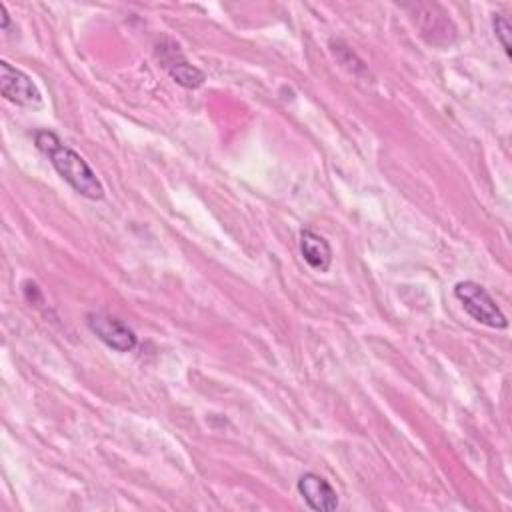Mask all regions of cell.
<instances>
[{
  "mask_svg": "<svg viewBox=\"0 0 512 512\" xmlns=\"http://www.w3.org/2000/svg\"><path fill=\"white\" fill-rule=\"evenodd\" d=\"M34 142L40 152L50 158V164L58 172V176L68 182L80 196L88 200L104 198V184L96 176V172L88 166V162L70 146L62 144V140L50 130L34 132Z\"/></svg>",
  "mask_w": 512,
  "mask_h": 512,
  "instance_id": "cell-1",
  "label": "cell"
},
{
  "mask_svg": "<svg viewBox=\"0 0 512 512\" xmlns=\"http://www.w3.org/2000/svg\"><path fill=\"white\" fill-rule=\"evenodd\" d=\"M412 18L418 34L434 46H450L456 40V26L448 12L434 2H412L402 6Z\"/></svg>",
  "mask_w": 512,
  "mask_h": 512,
  "instance_id": "cell-2",
  "label": "cell"
},
{
  "mask_svg": "<svg viewBox=\"0 0 512 512\" xmlns=\"http://www.w3.org/2000/svg\"><path fill=\"white\" fill-rule=\"evenodd\" d=\"M454 296L462 304L466 314L476 322L496 330H502L508 326L506 314L500 310L496 300L490 296V292L482 284L472 280H462L454 286Z\"/></svg>",
  "mask_w": 512,
  "mask_h": 512,
  "instance_id": "cell-3",
  "label": "cell"
},
{
  "mask_svg": "<svg viewBox=\"0 0 512 512\" xmlns=\"http://www.w3.org/2000/svg\"><path fill=\"white\" fill-rule=\"evenodd\" d=\"M0 92L8 102L16 106H24V108L42 106V92L36 86V82L26 72H22L20 68L12 66L6 60L0 62Z\"/></svg>",
  "mask_w": 512,
  "mask_h": 512,
  "instance_id": "cell-4",
  "label": "cell"
},
{
  "mask_svg": "<svg viewBox=\"0 0 512 512\" xmlns=\"http://www.w3.org/2000/svg\"><path fill=\"white\" fill-rule=\"evenodd\" d=\"M86 324H88L90 332L96 334V338L100 342H104L108 348H112L116 352H130L138 344L134 330L128 328V324H124L120 318H116L108 312H102V310L88 312Z\"/></svg>",
  "mask_w": 512,
  "mask_h": 512,
  "instance_id": "cell-5",
  "label": "cell"
},
{
  "mask_svg": "<svg viewBox=\"0 0 512 512\" xmlns=\"http://www.w3.org/2000/svg\"><path fill=\"white\" fill-rule=\"evenodd\" d=\"M156 54H158L162 66L166 68V72L170 74V78L176 84H180L182 88L196 90V88H200L204 84L206 74L198 66L190 64L184 58V54L180 52L178 44L172 42L170 38H164L162 42L156 44Z\"/></svg>",
  "mask_w": 512,
  "mask_h": 512,
  "instance_id": "cell-6",
  "label": "cell"
},
{
  "mask_svg": "<svg viewBox=\"0 0 512 512\" xmlns=\"http://www.w3.org/2000/svg\"><path fill=\"white\" fill-rule=\"evenodd\" d=\"M298 494L304 498L306 506L316 512H332L338 508V492L332 488V484L322 478L320 474L306 472L298 478Z\"/></svg>",
  "mask_w": 512,
  "mask_h": 512,
  "instance_id": "cell-7",
  "label": "cell"
},
{
  "mask_svg": "<svg viewBox=\"0 0 512 512\" xmlns=\"http://www.w3.org/2000/svg\"><path fill=\"white\" fill-rule=\"evenodd\" d=\"M300 254L304 262L316 272H328L332 264V248L328 240L312 230L300 232Z\"/></svg>",
  "mask_w": 512,
  "mask_h": 512,
  "instance_id": "cell-8",
  "label": "cell"
},
{
  "mask_svg": "<svg viewBox=\"0 0 512 512\" xmlns=\"http://www.w3.org/2000/svg\"><path fill=\"white\" fill-rule=\"evenodd\" d=\"M492 26H494V34H496V40L500 42V46L504 48V54L510 56L512 50H510V34H512V28H510V22L502 16V14H494L492 18Z\"/></svg>",
  "mask_w": 512,
  "mask_h": 512,
  "instance_id": "cell-9",
  "label": "cell"
},
{
  "mask_svg": "<svg viewBox=\"0 0 512 512\" xmlns=\"http://www.w3.org/2000/svg\"><path fill=\"white\" fill-rule=\"evenodd\" d=\"M0 14H2V30L6 32L8 24H10V16H8V10H6L4 4H0Z\"/></svg>",
  "mask_w": 512,
  "mask_h": 512,
  "instance_id": "cell-10",
  "label": "cell"
}]
</instances>
